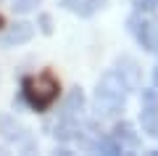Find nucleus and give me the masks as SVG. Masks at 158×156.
Masks as SVG:
<instances>
[{
    "instance_id": "nucleus-1",
    "label": "nucleus",
    "mask_w": 158,
    "mask_h": 156,
    "mask_svg": "<svg viewBox=\"0 0 158 156\" xmlns=\"http://www.w3.org/2000/svg\"><path fill=\"white\" fill-rule=\"evenodd\" d=\"M127 85L121 82L116 72H106L100 79H98V87H95V111L98 117H116V114L124 111L127 106Z\"/></svg>"
},
{
    "instance_id": "nucleus-2",
    "label": "nucleus",
    "mask_w": 158,
    "mask_h": 156,
    "mask_svg": "<svg viewBox=\"0 0 158 156\" xmlns=\"http://www.w3.org/2000/svg\"><path fill=\"white\" fill-rule=\"evenodd\" d=\"M58 79L53 74H37V77H24L21 79V93H24V100L34 111H48V109L56 103L58 98Z\"/></svg>"
},
{
    "instance_id": "nucleus-3",
    "label": "nucleus",
    "mask_w": 158,
    "mask_h": 156,
    "mask_svg": "<svg viewBox=\"0 0 158 156\" xmlns=\"http://www.w3.org/2000/svg\"><path fill=\"white\" fill-rule=\"evenodd\" d=\"M127 29L132 32V37L137 40V45H140L142 50H156L158 48V27L153 19H145L140 16V13H135V16L127 19Z\"/></svg>"
},
{
    "instance_id": "nucleus-4",
    "label": "nucleus",
    "mask_w": 158,
    "mask_h": 156,
    "mask_svg": "<svg viewBox=\"0 0 158 156\" xmlns=\"http://www.w3.org/2000/svg\"><path fill=\"white\" fill-rule=\"evenodd\" d=\"M142 90V111H140V124L150 138H158V87L156 90Z\"/></svg>"
},
{
    "instance_id": "nucleus-5",
    "label": "nucleus",
    "mask_w": 158,
    "mask_h": 156,
    "mask_svg": "<svg viewBox=\"0 0 158 156\" xmlns=\"http://www.w3.org/2000/svg\"><path fill=\"white\" fill-rule=\"evenodd\" d=\"M113 72L121 77V82L127 85L129 93H135V90L142 87V69H140V64H137L132 56H118V58H116V69H113Z\"/></svg>"
},
{
    "instance_id": "nucleus-6",
    "label": "nucleus",
    "mask_w": 158,
    "mask_h": 156,
    "mask_svg": "<svg viewBox=\"0 0 158 156\" xmlns=\"http://www.w3.org/2000/svg\"><path fill=\"white\" fill-rule=\"evenodd\" d=\"M82 114H85V93H82V87H71V93L63 98V106L58 111V122L79 124Z\"/></svg>"
},
{
    "instance_id": "nucleus-7",
    "label": "nucleus",
    "mask_w": 158,
    "mask_h": 156,
    "mask_svg": "<svg viewBox=\"0 0 158 156\" xmlns=\"http://www.w3.org/2000/svg\"><path fill=\"white\" fill-rule=\"evenodd\" d=\"M32 37H34V27H32L29 21H19V24H13L8 32H3L0 45H3V48H13V45H24V42H29Z\"/></svg>"
},
{
    "instance_id": "nucleus-8",
    "label": "nucleus",
    "mask_w": 158,
    "mask_h": 156,
    "mask_svg": "<svg viewBox=\"0 0 158 156\" xmlns=\"http://www.w3.org/2000/svg\"><path fill=\"white\" fill-rule=\"evenodd\" d=\"M111 135L124 145V151H137L140 148V135L135 132V124L132 122H116V127H113Z\"/></svg>"
},
{
    "instance_id": "nucleus-9",
    "label": "nucleus",
    "mask_w": 158,
    "mask_h": 156,
    "mask_svg": "<svg viewBox=\"0 0 158 156\" xmlns=\"http://www.w3.org/2000/svg\"><path fill=\"white\" fill-rule=\"evenodd\" d=\"M0 132L8 140H13V143L27 140V130H24L21 122H16V117H0Z\"/></svg>"
},
{
    "instance_id": "nucleus-10",
    "label": "nucleus",
    "mask_w": 158,
    "mask_h": 156,
    "mask_svg": "<svg viewBox=\"0 0 158 156\" xmlns=\"http://www.w3.org/2000/svg\"><path fill=\"white\" fill-rule=\"evenodd\" d=\"M95 151H100V154H108V156H116V154H124V145L118 143L113 135H106V138H98L95 145H92Z\"/></svg>"
},
{
    "instance_id": "nucleus-11",
    "label": "nucleus",
    "mask_w": 158,
    "mask_h": 156,
    "mask_svg": "<svg viewBox=\"0 0 158 156\" xmlns=\"http://www.w3.org/2000/svg\"><path fill=\"white\" fill-rule=\"evenodd\" d=\"M37 6H42V0H11V8L16 13H32L37 11Z\"/></svg>"
},
{
    "instance_id": "nucleus-12",
    "label": "nucleus",
    "mask_w": 158,
    "mask_h": 156,
    "mask_svg": "<svg viewBox=\"0 0 158 156\" xmlns=\"http://www.w3.org/2000/svg\"><path fill=\"white\" fill-rule=\"evenodd\" d=\"M103 6H106V0H87L85 6H82V8L77 11V16L87 19V16H92V13H98V11H100Z\"/></svg>"
},
{
    "instance_id": "nucleus-13",
    "label": "nucleus",
    "mask_w": 158,
    "mask_h": 156,
    "mask_svg": "<svg viewBox=\"0 0 158 156\" xmlns=\"http://www.w3.org/2000/svg\"><path fill=\"white\" fill-rule=\"evenodd\" d=\"M37 27H40L42 34H53V19H50V13H40V16H37Z\"/></svg>"
},
{
    "instance_id": "nucleus-14",
    "label": "nucleus",
    "mask_w": 158,
    "mask_h": 156,
    "mask_svg": "<svg viewBox=\"0 0 158 156\" xmlns=\"http://www.w3.org/2000/svg\"><path fill=\"white\" fill-rule=\"evenodd\" d=\"M132 6H135L137 13H145V11H153L158 6V0H132Z\"/></svg>"
},
{
    "instance_id": "nucleus-15",
    "label": "nucleus",
    "mask_w": 158,
    "mask_h": 156,
    "mask_svg": "<svg viewBox=\"0 0 158 156\" xmlns=\"http://www.w3.org/2000/svg\"><path fill=\"white\" fill-rule=\"evenodd\" d=\"M87 0H61V8H66V11H71V13H77L79 8L85 6Z\"/></svg>"
},
{
    "instance_id": "nucleus-16",
    "label": "nucleus",
    "mask_w": 158,
    "mask_h": 156,
    "mask_svg": "<svg viewBox=\"0 0 158 156\" xmlns=\"http://www.w3.org/2000/svg\"><path fill=\"white\" fill-rule=\"evenodd\" d=\"M153 85L158 87V69H153Z\"/></svg>"
},
{
    "instance_id": "nucleus-17",
    "label": "nucleus",
    "mask_w": 158,
    "mask_h": 156,
    "mask_svg": "<svg viewBox=\"0 0 158 156\" xmlns=\"http://www.w3.org/2000/svg\"><path fill=\"white\" fill-rule=\"evenodd\" d=\"M3 24H6V21H3V16H0V29H3Z\"/></svg>"
},
{
    "instance_id": "nucleus-18",
    "label": "nucleus",
    "mask_w": 158,
    "mask_h": 156,
    "mask_svg": "<svg viewBox=\"0 0 158 156\" xmlns=\"http://www.w3.org/2000/svg\"><path fill=\"white\" fill-rule=\"evenodd\" d=\"M156 154H158V151H156Z\"/></svg>"
}]
</instances>
